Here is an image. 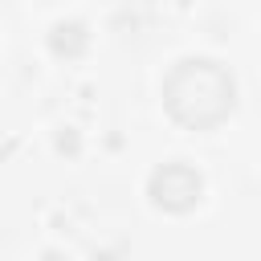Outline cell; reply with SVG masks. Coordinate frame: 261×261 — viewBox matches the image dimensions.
<instances>
[{"label": "cell", "instance_id": "obj_3", "mask_svg": "<svg viewBox=\"0 0 261 261\" xmlns=\"http://www.w3.org/2000/svg\"><path fill=\"white\" fill-rule=\"evenodd\" d=\"M86 29L77 24V20H69V24H57L53 33H49V49L57 53V57H77L82 49H86Z\"/></svg>", "mask_w": 261, "mask_h": 261}, {"label": "cell", "instance_id": "obj_1", "mask_svg": "<svg viewBox=\"0 0 261 261\" xmlns=\"http://www.w3.org/2000/svg\"><path fill=\"white\" fill-rule=\"evenodd\" d=\"M163 106L167 114L188 130H212L220 126L237 106V82L232 73L212 57H184L163 77Z\"/></svg>", "mask_w": 261, "mask_h": 261}, {"label": "cell", "instance_id": "obj_2", "mask_svg": "<svg viewBox=\"0 0 261 261\" xmlns=\"http://www.w3.org/2000/svg\"><path fill=\"white\" fill-rule=\"evenodd\" d=\"M200 192H204V179L188 163H163L151 175V200L163 212H188V208H196L200 204Z\"/></svg>", "mask_w": 261, "mask_h": 261}]
</instances>
